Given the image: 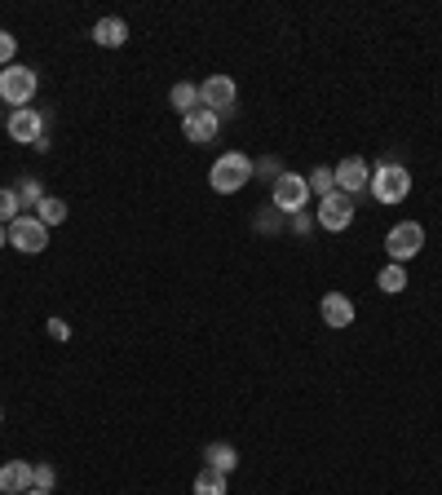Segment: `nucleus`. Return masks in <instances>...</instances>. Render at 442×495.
I'll use <instances>...</instances> for the list:
<instances>
[{"label": "nucleus", "instance_id": "5701e85b", "mask_svg": "<svg viewBox=\"0 0 442 495\" xmlns=\"http://www.w3.org/2000/svg\"><path fill=\"white\" fill-rule=\"evenodd\" d=\"M257 231H266V234H274V231H283V213L279 208H261V217H257Z\"/></svg>", "mask_w": 442, "mask_h": 495}, {"label": "nucleus", "instance_id": "39448f33", "mask_svg": "<svg viewBox=\"0 0 442 495\" xmlns=\"http://www.w3.org/2000/svg\"><path fill=\"white\" fill-rule=\"evenodd\" d=\"M9 248L14 252H23V257H35V252H44L49 248V226L32 217V213H23L14 226H9Z\"/></svg>", "mask_w": 442, "mask_h": 495}, {"label": "nucleus", "instance_id": "a211bd4d", "mask_svg": "<svg viewBox=\"0 0 442 495\" xmlns=\"http://www.w3.org/2000/svg\"><path fill=\"white\" fill-rule=\"evenodd\" d=\"M376 283H380V292H389V297H394V292H403V288H408V270L389 262L380 274H376Z\"/></svg>", "mask_w": 442, "mask_h": 495}, {"label": "nucleus", "instance_id": "a878e982", "mask_svg": "<svg viewBox=\"0 0 442 495\" xmlns=\"http://www.w3.org/2000/svg\"><path fill=\"white\" fill-rule=\"evenodd\" d=\"M257 173H261V177H266V182H279V177H283V173H288V168L279 164V160H274V155H266V160H257Z\"/></svg>", "mask_w": 442, "mask_h": 495}, {"label": "nucleus", "instance_id": "f8f14e48", "mask_svg": "<svg viewBox=\"0 0 442 495\" xmlns=\"http://www.w3.org/2000/svg\"><path fill=\"white\" fill-rule=\"evenodd\" d=\"M32 487H35V464H27V460L0 464V491L5 495H23V491H32Z\"/></svg>", "mask_w": 442, "mask_h": 495}, {"label": "nucleus", "instance_id": "9d476101", "mask_svg": "<svg viewBox=\"0 0 442 495\" xmlns=\"http://www.w3.org/2000/svg\"><path fill=\"white\" fill-rule=\"evenodd\" d=\"M239 98V84L231 80V75H208L204 84H200V106H208V111H217V115H226L231 106H235Z\"/></svg>", "mask_w": 442, "mask_h": 495}, {"label": "nucleus", "instance_id": "c756f323", "mask_svg": "<svg viewBox=\"0 0 442 495\" xmlns=\"http://www.w3.org/2000/svg\"><path fill=\"white\" fill-rule=\"evenodd\" d=\"M23 495H49V491H35V487H32V491H23Z\"/></svg>", "mask_w": 442, "mask_h": 495}, {"label": "nucleus", "instance_id": "cd10ccee", "mask_svg": "<svg viewBox=\"0 0 442 495\" xmlns=\"http://www.w3.org/2000/svg\"><path fill=\"white\" fill-rule=\"evenodd\" d=\"M288 222H292V231H297V234H306L309 226H314V222H309L306 213H292V217H288Z\"/></svg>", "mask_w": 442, "mask_h": 495}, {"label": "nucleus", "instance_id": "b1692460", "mask_svg": "<svg viewBox=\"0 0 442 495\" xmlns=\"http://www.w3.org/2000/svg\"><path fill=\"white\" fill-rule=\"evenodd\" d=\"M58 482V469L54 464H35V491H54Z\"/></svg>", "mask_w": 442, "mask_h": 495}, {"label": "nucleus", "instance_id": "1a4fd4ad", "mask_svg": "<svg viewBox=\"0 0 442 495\" xmlns=\"http://www.w3.org/2000/svg\"><path fill=\"white\" fill-rule=\"evenodd\" d=\"M332 177H337V191L349 199H359L368 186H372V168H368V160L363 155H349V160H340L337 168H332Z\"/></svg>", "mask_w": 442, "mask_h": 495}, {"label": "nucleus", "instance_id": "aec40b11", "mask_svg": "<svg viewBox=\"0 0 442 495\" xmlns=\"http://www.w3.org/2000/svg\"><path fill=\"white\" fill-rule=\"evenodd\" d=\"M306 186H309V195L328 199L337 191V177H332V168H314V173H306Z\"/></svg>", "mask_w": 442, "mask_h": 495}, {"label": "nucleus", "instance_id": "423d86ee", "mask_svg": "<svg viewBox=\"0 0 442 495\" xmlns=\"http://www.w3.org/2000/svg\"><path fill=\"white\" fill-rule=\"evenodd\" d=\"M270 203L283 213V217H292V213H306V203H309L306 177H297V173H283V177L270 186Z\"/></svg>", "mask_w": 442, "mask_h": 495}, {"label": "nucleus", "instance_id": "6ab92c4d", "mask_svg": "<svg viewBox=\"0 0 442 495\" xmlns=\"http://www.w3.org/2000/svg\"><path fill=\"white\" fill-rule=\"evenodd\" d=\"M14 195H18V203H23L27 213H35V208H40V199H44V191H40V182H35V177H18Z\"/></svg>", "mask_w": 442, "mask_h": 495}, {"label": "nucleus", "instance_id": "0eeeda50", "mask_svg": "<svg viewBox=\"0 0 442 495\" xmlns=\"http://www.w3.org/2000/svg\"><path fill=\"white\" fill-rule=\"evenodd\" d=\"M9 137L23 142V146H35V151H49V142H44V115L35 106L9 111Z\"/></svg>", "mask_w": 442, "mask_h": 495}, {"label": "nucleus", "instance_id": "ddd939ff", "mask_svg": "<svg viewBox=\"0 0 442 495\" xmlns=\"http://www.w3.org/2000/svg\"><path fill=\"white\" fill-rule=\"evenodd\" d=\"M319 314H323V323H328V328H349V323H354V319H359V314H354V301L345 297V292H328V297L319 301Z\"/></svg>", "mask_w": 442, "mask_h": 495}, {"label": "nucleus", "instance_id": "f257e3e1", "mask_svg": "<svg viewBox=\"0 0 442 495\" xmlns=\"http://www.w3.org/2000/svg\"><path fill=\"white\" fill-rule=\"evenodd\" d=\"M252 177H257V164H252L243 151H226L221 160H212V168H208V186H212L217 195H235Z\"/></svg>", "mask_w": 442, "mask_h": 495}, {"label": "nucleus", "instance_id": "7ed1b4c3", "mask_svg": "<svg viewBox=\"0 0 442 495\" xmlns=\"http://www.w3.org/2000/svg\"><path fill=\"white\" fill-rule=\"evenodd\" d=\"M372 199H380V203H403V199L411 195V173L403 164H380L372 173Z\"/></svg>", "mask_w": 442, "mask_h": 495}, {"label": "nucleus", "instance_id": "dca6fc26", "mask_svg": "<svg viewBox=\"0 0 442 495\" xmlns=\"http://www.w3.org/2000/svg\"><path fill=\"white\" fill-rule=\"evenodd\" d=\"M204 464L208 469H217V473H235L239 469V451L231 442H208L204 447Z\"/></svg>", "mask_w": 442, "mask_h": 495}, {"label": "nucleus", "instance_id": "4468645a", "mask_svg": "<svg viewBox=\"0 0 442 495\" xmlns=\"http://www.w3.org/2000/svg\"><path fill=\"white\" fill-rule=\"evenodd\" d=\"M93 40H98L103 49H120V45L129 40V23H124V18H98V23H93Z\"/></svg>", "mask_w": 442, "mask_h": 495}, {"label": "nucleus", "instance_id": "c85d7f7f", "mask_svg": "<svg viewBox=\"0 0 442 495\" xmlns=\"http://www.w3.org/2000/svg\"><path fill=\"white\" fill-rule=\"evenodd\" d=\"M0 248H9V226H0Z\"/></svg>", "mask_w": 442, "mask_h": 495}, {"label": "nucleus", "instance_id": "f3484780", "mask_svg": "<svg viewBox=\"0 0 442 495\" xmlns=\"http://www.w3.org/2000/svg\"><path fill=\"white\" fill-rule=\"evenodd\" d=\"M35 217L54 231V226H63L67 222V199H58V195H44L40 199V208H35Z\"/></svg>", "mask_w": 442, "mask_h": 495}, {"label": "nucleus", "instance_id": "2eb2a0df", "mask_svg": "<svg viewBox=\"0 0 442 495\" xmlns=\"http://www.w3.org/2000/svg\"><path fill=\"white\" fill-rule=\"evenodd\" d=\"M169 106L182 115V120H186L191 111H200V84H191V80H177V84L169 89Z\"/></svg>", "mask_w": 442, "mask_h": 495}, {"label": "nucleus", "instance_id": "4be33fe9", "mask_svg": "<svg viewBox=\"0 0 442 495\" xmlns=\"http://www.w3.org/2000/svg\"><path fill=\"white\" fill-rule=\"evenodd\" d=\"M23 217V203H18V195L9 191V186H0V226H14Z\"/></svg>", "mask_w": 442, "mask_h": 495}, {"label": "nucleus", "instance_id": "393cba45", "mask_svg": "<svg viewBox=\"0 0 442 495\" xmlns=\"http://www.w3.org/2000/svg\"><path fill=\"white\" fill-rule=\"evenodd\" d=\"M14 54H18V40L0 27V71H5V66H14Z\"/></svg>", "mask_w": 442, "mask_h": 495}, {"label": "nucleus", "instance_id": "6e6552de", "mask_svg": "<svg viewBox=\"0 0 442 495\" xmlns=\"http://www.w3.org/2000/svg\"><path fill=\"white\" fill-rule=\"evenodd\" d=\"M349 222H354V199L332 191L328 199H319V213H314V226H323L328 234H340L349 231Z\"/></svg>", "mask_w": 442, "mask_h": 495}, {"label": "nucleus", "instance_id": "20e7f679", "mask_svg": "<svg viewBox=\"0 0 442 495\" xmlns=\"http://www.w3.org/2000/svg\"><path fill=\"white\" fill-rule=\"evenodd\" d=\"M420 248H425V226L420 222H398L385 234V252H389L394 265H408L411 257H420Z\"/></svg>", "mask_w": 442, "mask_h": 495}, {"label": "nucleus", "instance_id": "7c9ffc66", "mask_svg": "<svg viewBox=\"0 0 442 495\" xmlns=\"http://www.w3.org/2000/svg\"><path fill=\"white\" fill-rule=\"evenodd\" d=\"M0 421H5V407H0Z\"/></svg>", "mask_w": 442, "mask_h": 495}, {"label": "nucleus", "instance_id": "bb28decb", "mask_svg": "<svg viewBox=\"0 0 442 495\" xmlns=\"http://www.w3.org/2000/svg\"><path fill=\"white\" fill-rule=\"evenodd\" d=\"M49 336H54V341H67V336H71V328H67V323H63V319H49Z\"/></svg>", "mask_w": 442, "mask_h": 495}, {"label": "nucleus", "instance_id": "412c9836", "mask_svg": "<svg viewBox=\"0 0 442 495\" xmlns=\"http://www.w3.org/2000/svg\"><path fill=\"white\" fill-rule=\"evenodd\" d=\"M195 495H226V473H217V469H208L195 478Z\"/></svg>", "mask_w": 442, "mask_h": 495}, {"label": "nucleus", "instance_id": "9b49d317", "mask_svg": "<svg viewBox=\"0 0 442 495\" xmlns=\"http://www.w3.org/2000/svg\"><path fill=\"white\" fill-rule=\"evenodd\" d=\"M182 133H186V142H195V146H208V142H217V133H221V115L217 111H191L186 120H182Z\"/></svg>", "mask_w": 442, "mask_h": 495}, {"label": "nucleus", "instance_id": "f03ea898", "mask_svg": "<svg viewBox=\"0 0 442 495\" xmlns=\"http://www.w3.org/2000/svg\"><path fill=\"white\" fill-rule=\"evenodd\" d=\"M35 89H40V75H35L32 66L14 63L0 71V102H9L14 111H23V106L35 98Z\"/></svg>", "mask_w": 442, "mask_h": 495}]
</instances>
